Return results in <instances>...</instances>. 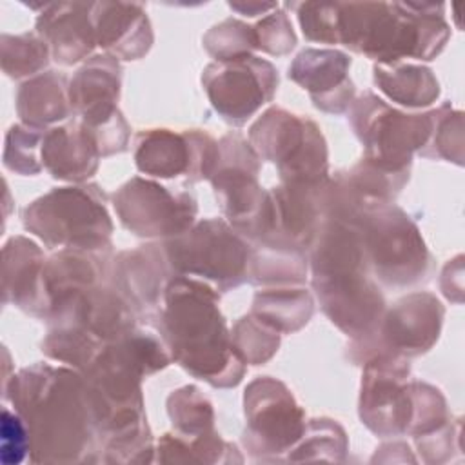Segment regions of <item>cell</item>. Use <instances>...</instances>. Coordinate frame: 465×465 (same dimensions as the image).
I'll return each instance as SVG.
<instances>
[{
	"label": "cell",
	"instance_id": "1",
	"mask_svg": "<svg viewBox=\"0 0 465 465\" xmlns=\"http://www.w3.org/2000/svg\"><path fill=\"white\" fill-rule=\"evenodd\" d=\"M4 398L27 425L33 461L78 460L89 450L96 421L80 376L38 363L13 374Z\"/></svg>",
	"mask_w": 465,
	"mask_h": 465
},
{
	"label": "cell",
	"instance_id": "2",
	"mask_svg": "<svg viewBox=\"0 0 465 465\" xmlns=\"http://www.w3.org/2000/svg\"><path fill=\"white\" fill-rule=\"evenodd\" d=\"M162 329L173 356L189 372L218 387L240 381L243 363L229 341L216 296L207 285L174 280L167 287Z\"/></svg>",
	"mask_w": 465,
	"mask_h": 465
},
{
	"label": "cell",
	"instance_id": "3",
	"mask_svg": "<svg viewBox=\"0 0 465 465\" xmlns=\"http://www.w3.org/2000/svg\"><path fill=\"white\" fill-rule=\"evenodd\" d=\"M420 16L405 4H338V42L383 62L405 54L429 58L434 53L432 22Z\"/></svg>",
	"mask_w": 465,
	"mask_h": 465
},
{
	"label": "cell",
	"instance_id": "4",
	"mask_svg": "<svg viewBox=\"0 0 465 465\" xmlns=\"http://www.w3.org/2000/svg\"><path fill=\"white\" fill-rule=\"evenodd\" d=\"M24 225L47 245L102 249L109 243L111 222L104 196L91 187H64L29 203Z\"/></svg>",
	"mask_w": 465,
	"mask_h": 465
},
{
	"label": "cell",
	"instance_id": "5",
	"mask_svg": "<svg viewBox=\"0 0 465 465\" xmlns=\"http://www.w3.org/2000/svg\"><path fill=\"white\" fill-rule=\"evenodd\" d=\"M256 149L272 160L289 183L318 185L325 178L327 151L320 129L305 118L271 109L251 129Z\"/></svg>",
	"mask_w": 465,
	"mask_h": 465
},
{
	"label": "cell",
	"instance_id": "6",
	"mask_svg": "<svg viewBox=\"0 0 465 465\" xmlns=\"http://www.w3.org/2000/svg\"><path fill=\"white\" fill-rule=\"evenodd\" d=\"M173 267L213 280L220 289L236 287L245 274L249 251L220 220H207L167 245Z\"/></svg>",
	"mask_w": 465,
	"mask_h": 465
},
{
	"label": "cell",
	"instance_id": "7",
	"mask_svg": "<svg viewBox=\"0 0 465 465\" xmlns=\"http://www.w3.org/2000/svg\"><path fill=\"white\" fill-rule=\"evenodd\" d=\"M202 82L214 109L227 122L243 124L260 105L271 100L278 85V74L269 62L243 56L211 64Z\"/></svg>",
	"mask_w": 465,
	"mask_h": 465
},
{
	"label": "cell",
	"instance_id": "8",
	"mask_svg": "<svg viewBox=\"0 0 465 465\" xmlns=\"http://www.w3.org/2000/svg\"><path fill=\"white\" fill-rule=\"evenodd\" d=\"M352 124L367 145V162L385 173L403 169L411 149L425 136L420 118L401 114L372 94L356 104Z\"/></svg>",
	"mask_w": 465,
	"mask_h": 465
},
{
	"label": "cell",
	"instance_id": "9",
	"mask_svg": "<svg viewBox=\"0 0 465 465\" xmlns=\"http://www.w3.org/2000/svg\"><path fill=\"white\" fill-rule=\"evenodd\" d=\"M114 207L124 225L140 236H180L196 213L189 194H171L165 187L140 178L114 194Z\"/></svg>",
	"mask_w": 465,
	"mask_h": 465
},
{
	"label": "cell",
	"instance_id": "10",
	"mask_svg": "<svg viewBox=\"0 0 465 465\" xmlns=\"http://www.w3.org/2000/svg\"><path fill=\"white\" fill-rule=\"evenodd\" d=\"M363 251L387 283L414 280L423 254L416 229L398 209L369 211L363 216Z\"/></svg>",
	"mask_w": 465,
	"mask_h": 465
},
{
	"label": "cell",
	"instance_id": "11",
	"mask_svg": "<svg viewBox=\"0 0 465 465\" xmlns=\"http://www.w3.org/2000/svg\"><path fill=\"white\" fill-rule=\"evenodd\" d=\"M249 429L245 443L265 452H282L303 434L302 411L291 392L271 378L256 380L245 394Z\"/></svg>",
	"mask_w": 465,
	"mask_h": 465
},
{
	"label": "cell",
	"instance_id": "12",
	"mask_svg": "<svg viewBox=\"0 0 465 465\" xmlns=\"http://www.w3.org/2000/svg\"><path fill=\"white\" fill-rule=\"evenodd\" d=\"M4 303H13L33 316H49L44 289V254L24 236H13L2 251Z\"/></svg>",
	"mask_w": 465,
	"mask_h": 465
},
{
	"label": "cell",
	"instance_id": "13",
	"mask_svg": "<svg viewBox=\"0 0 465 465\" xmlns=\"http://www.w3.org/2000/svg\"><path fill=\"white\" fill-rule=\"evenodd\" d=\"M398 361L376 356L367 363L361 387V420L378 434L400 432L407 427L405 389L400 387V378L405 369Z\"/></svg>",
	"mask_w": 465,
	"mask_h": 465
},
{
	"label": "cell",
	"instance_id": "14",
	"mask_svg": "<svg viewBox=\"0 0 465 465\" xmlns=\"http://www.w3.org/2000/svg\"><path fill=\"white\" fill-rule=\"evenodd\" d=\"M349 65L351 60L343 53L307 49L292 62L289 76L311 93L320 109L341 113L354 93L347 78Z\"/></svg>",
	"mask_w": 465,
	"mask_h": 465
},
{
	"label": "cell",
	"instance_id": "15",
	"mask_svg": "<svg viewBox=\"0 0 465 465\" xmlns=\"http://www.w3.org/2000/svg\"><path fill=\"white\" fill-rule=\"evenodd\" d=\"M93 4H47L36 20V33L47 42L56 62L82 60L94 45Z\"/></svg>",
	"mask_w": 465,
	"mask_h": 465
},
{
	"label": "cell",
	"instance_id": "16",
	"mask_svg": "<svg viewBox=\"0 0 465 465\" xmlns=\"http://www.w3.org/2000/svg\"><path fill=\"white\" fill-rule=\"evenodd\" d=\"M120 87V67L109 56H94L78 71L69 87L71 105L80 111L87 129H98L120 118L114 109Z\"/></svg>",
	"mask_w": 465,
	"mask_h": 465
},
{
	"label": "cell",
	"instance_id": "17",
	"mask_svg": "<svg viewBox=\"0 0 465 465\" xmlns=\"http://www.w3.org/2000/svg\"><path fill=\"white\" fill-rule=\"evenodd\" d=\"M100 149L91 131L80 124H67L45 131L42 163L60 180H84L96 169Z\"/></svg>",
	"mask_w": 465,
	"mask_h": 465
},
{
	"label": "cell",
	"instance_id": "18",
	"mask_svg": "<svg viewBox=\"0 0 465 465\" xmlns=\"http://www.w3.org/2000/svg\"><path fill=\"white\" fill-rule=\"evenodd\" d=\"M96 42L127 60L147 53L153 35L145 13L136 4H93Z\"/></svg>",
	"mask_w": 465,
	"mask_h": 465
},
{
	"label": "cell",
	"instance_id": "19",
	"mask_svg": "<svg viewBox=\"0 0 465 465\" xmlns=\"http://www.w3.org/2000/svg\"><path fill=\"white\" fill-rule=\"evenodd\" d=\"M16 111L25 125L40 127L69 114L65 78L58 73H44L24 82L16 94Z\"/></svg>",
	"mask_w": 465,
	"mask_h": 465
},
{
	"label": "cell",
	"instance_id": "20",
	"mask_svg": "<svg viewBox=\"0 0 465 465\" xmlns=\"http://www.w3.org/2000/svg\"><path fill=\"white\" fill-rule=\"evenodd\" d=\"M254 312L274 329L296 331L307 323L312 312V302L302 289L262 292L254 300Z\"/></svg>",
	"mask_w": 465,
	"mask_h": 465
},
{
	"label": "cell",
	"instance_id": "21",
	"mask_svg": "<svg viewBox=\"0 0 465 465\" xmlns=\"http://www.w3.org/2000/svg\"><path fill=\"white\" fill-rule=\"evenodd\" d=\"M423 303V296H412L400 302L398 307L389 314L383 325V336L391 347L409 354H416L425 347L430 323L420 320Z\"/></svg>",
	"mask_w": 465,
	"mask_h": 465
},
{
	"label": "cell",
	"instance_id": "22",
	"mask_svg": "<svg viewBox=\"0 0 465 465\" xmlns=\"http://www.w3.org/2000/svg\"><path fill=\"white\" fill-rule=\"evenodd\" d=\"M374 80L385 94L405 105H425L438 94V85L421 67L407 65L392 71L376 67Z\"/></svg>",
	"mask_w": 465,
	"mask_h": 465
},
{
	"label": "cell",
	"instance_id": "23",
	"mask_svg": "<svg viewBox=\"0 0 465 465\" xmlns=\"http://www.w3.org/2000/svg\"><path fill=\"white\" fill-rule=\"evenodd\" d=\"M2 69L9 78H24L47 65L49 45L40 35L22 33L0 36Z\"/></svg>",
	"mask_w": 465,
	"mask_h": 465
},
{
	"label": "cell",
	"instance_id": "24",
	"mask_svg": "<svg viewBox=\"0 0 465 465\" xmlns=\"http://www.w3.org/2000/svg\"><path fill=\"white\" fill-rule=\"evenodd\" d=\"M45 131L31 125H11L5 134L4 165L18 174L42 171V142Z\"/></svg>",
	"mask_w": 465,
	"mask_h": 465
},
{
	"label": "cell",
	"instance_id": "25",
	"mask_svg": "<svg viewBox=\"0 0 465 465\" xmlns=\"http://www.w3.org/2000/svg\"><path fill=\"white\" fill-rule=\"evenodd\" d=\"M169 412L173 423L185 434H198L200 438L214 434L211 403L194 387H183L171 394Z\"/></svg>",
	"mask_w": 465,
	"mask_h": 465
},
{
	"label": "cell",
	"instance_id": "26",
	"mask_svg": "<svg viewBox=\"0 0 465 465\" xmlns=\"http://www.w3.org/2000/svg\"><path fill=\"white\" fill-rule=\"evenodd\" d=\"M278 329H274L267 322L262 323L260 318H243L234 327L232 334L234 352L240 356L242 361H251L254 365L269 360L278 349Z\"/></svg>",
	"mask_w": 465,
	"mask_h": 465
},
{
	"label": "cell",
	"instance_id": "27",
	"mask_svg": "<svg viewBox=\"0 0 465 465\" xmlns=\"http://www.w3.org/2000/svg\"><path fill=\"white\" fill-rule=\"evenodd\" d=\"M203 42L207 51L218 56L220 62L249 56V51L256 47V38L251 27L236 20H225L213 27Z\"/></svg>",
	"mask_w": 465,
	"mask_h": 465
},
{
	"label": "cell",
	"instance_id": "28",
	"mask_svg": "<svg viewBox=\"0 0 465 465\" xmlns=\"http://www.w3.org/2000/svg\"><path fill=\"white\" fill-rule=\"evenodd\" d=\"M298 15L309 40L338 44V4H302Z\"/></svg>",
	"mask_w": 465,
	"mask_h": 465
},
{
	"label": "cell",
	"instance_id": "29",
	"mask_svg": "<svg viewBox=\"0 0 465 465\" xmlns=\"http://www.w3.org/2000/svg\"><path fill=\"white\" fill-rule=\"evenodd\" d=\"M2 461L5 465L20 463L31 450V438L24 418L16 411H2Z\"/></svg>",
	"mask_w": 465,
	"mask_h": 465
},
{
	"label": "cell",
	"instance_id": "30",
	"mask_svg": "<svg viewBox=\"0 0 465 465\" xmlns=\"http://www.w3.org/2000/svg\"><path fill=\"white\" fill-rule=\"evenodd\" d=\"M256 29H258L256 31V35H258L256 47H262L263 51H269L274 54H283L289 49H292L296 44L292 27L283 13L271 15Z\"/></svg>",
	"mask_w": 465,
	"mask_h": 465
},
{
	"label": "cell",
	"instance_id": "31",
	"mask_svg": "<svg viewBox=\"0 0 465 465\" xmlns=\"http://www.w3.org/2000/svg\"><path fill=\"white\" fill-rule=\"evenodd\" d=\"M231 7L240 11V13H243V15L254 16L258 11H265V9L276 7V4H231Z\"/></svg>",
	"mask_w": 465,
	"mask_h": 465
}]
</instances>
